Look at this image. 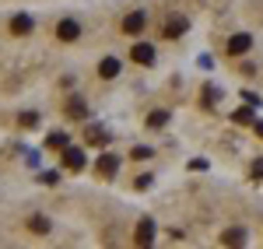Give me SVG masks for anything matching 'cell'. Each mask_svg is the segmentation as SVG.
<instances>
[{
  "mask_svg": "<svg viewBox=\"0 0 263 249\" xmlns=\"http://www.w3.org/2000/svg\"><path fill=\"white\" fill-rule=\"evenodd\" d=\"M249 46H253V35L249 32H239V35H232V39L224 42V53L228 56H242V53H249Z\"/></svg>",
  "mask_w": 263,
  "mask_h": 249,
  "instance_id": "1",
  "label": "cell"
},
{
  "mask_svg": "<svg viewBox=\"0 0 263 249\" xmlns=\"http://www.w3.org/2000/svg\"><path fill=\"white\" fill-rule=\"evenodd\" d=\"M186 28H190L186 14H168L165 18V39H179V35H186Z\"/></svg>",
  "mask_w": 263,
  "mask_h": 249,
  "instance_id": "2",
  "label": "cell"
},
{
  "mask_svg": "<svg viewBox=\"0 0 263 249\" xmlns=\"http://www.w3.org/2000/svg\"><path fill=\"white\" fill-rule=\"evenodd\" d=\"M95 172H99L102 179H112V176L120 172V158H116L112 151H105V155H102L99 162H95Z\"/></svg>",
  "mask_w": 263,
  "mask_h": 249,
  "instance_id": "3",
  "label": "cell"
},
{
  "mask_svg": "<svg viewBox=\"0 0 263 249\" xmlns=\"http://www.w3.org/2000/svg\"><path fill=\"white\" fill-rule=\"evenodd\" d=\"M144 25H147V14H144V11H130V14L123 18V32H126V35H141Z\"/></svg>",
  "mask_w": 263,
  "mask_h": 249,
  "instance_id": "4",
  "label": "cell"
},
{
  "mask_svg": "<svg viewBox=\"0 0 263 249\" xmlns=\"http://www.w3.org/2000/svg\"><path fill=\"white\" fill-rule=\"evenodd\" d=\"M130 56H134V63H141V67H151L155 63V46L151 42H134Z\"/></svg>",
  "mask_w": 263,
  "mask_h": 249,
  "instance_id": "5",
  "label": "cell"
},
{
  "mask_svg": "<svg viewBox=\"0 0 263 249\" xmlns=\"http://www.w3.org/2000/svg\"><path fill=\"white\" fill-rule=\"evenodd\" d=\"M84 141H88V147H105V144H109V130H105V126H99V123H88Z\"/></svg>",
  "mask_w": 263,
  "mask_h": 249,
  "instance_id": "6",
  "label": "cell"
},
{
  "mask_svg": "<svg viewBox=\"0 0 263 249\" xmlns=\"http://www.w3.org/2000/svg\"><path fill=\"white\" fill-rule=\"evenodd\" d=\"M84 162H88V158H84V151H81V147H70V144L63 147V165L70 168V172H81Z\"/></svg>",
  "mask_w": 263,
  "mask_h": 249,
  "instance_id": "7",
  "label": "cell"
},
{
  "mask_svg": "<svg viewBox=\"0 0 263 249\" xmlns=\"http://www.w3.org/2000/svg\"><path fill=\"white\" fill-rule=\"evenodd\" d=\"M134 242H137V246H151V242H155V221H151V218H141V221H137Z\"/></svg>",
  "mask_w": 263,
  "mask_h": 249,
  "instance_id": "8",
  "label": "cell"
},
{
  "mask_svg": "<svg viewBox=\"0 0 263 249\" xmlns=\"http://www.w3.org/2000/svg\"><path fill=\"white\" fill-rule=\"evenodd\" d=\"M57 35H60L63 42H74L78 35H81V25H78V21H70V18H63L60 25H57Z\"/></svg>",
  "mask_w": 263,
  "mask_h": 249,
  "instance_id": "9",
  "label": "cell"
},
{
  "mask_svg": "<svg viewBox=\"0 0 263 249\" xmlns=\"http://www.w3.org/2000/svg\"><path fill=\"white\" fill-rule=\"evenodd\" d=\"M67 116H70V120H88V105H84L81 95H70V99H67Z\"/></svg>",
  "mask_w": 263,
  "mask_h": 249,
  "instance_id": "10",
  "label": "cell"
},
{
  "mask_svg": "<svg viewBox=\"0 0 263 249\" xmlns=\"http://www.w3.org/2000/svg\"><path fill=\"white\" fill-rule=\"evenodd\" d=\"M32 28H35L32 14H14V18H11V35H28Z\"/></svg>",
  "mask_w": 263,
  "mask_h": 249,
  "instance_id": "11",
  "label": "cell"
},
{
  "mask_svg": "<svg viewBox=\"0 0 263 249\" xmlns=\"http://www.w3.org/2000/svg\"><path fill=\"white\" fill-rule=\"evenodd\" d=\"M120 67H123V63L116 60V56H105V60L99 63V78H102V81H112V78L120 74Z\"/></svg>",
  "mask_w": 263,
  "mask_h": 249,
  "instance_id": "12",
  "label": "cell"
},
{
  "mask_svg": "<svg viewBox=\"0 0 263 249\" xmlns=\"http://www.w3.org/2000/svg\"><path fill=\"white\" fill-rule=\"evenodd\" d=\"M253 109H256V105H249V102H246L242 109H235V112H232V120H235L239 126H249V123H256V112H253Z\"/></svg>",
  "mask_w": 263,
  "mask_h": 249,
  "instance_id": "13",
  "label": "cell"
},
{
  "mask_svg": "<svg viewBox=\"0 0 263 249\" xmlns=\"http://www.w3.org/2000/svg\"><path fill=\"white\" fill-rule=\"evenodd\" d=\"M221 242L224 246H246V228H228V232H221Z\"/></svg>",
  "mask_w": 263,
  "mask_h": 249,
  "instance_id": "14",
  "label": "cell"
},
{
  "mask_svg": "<svg viewBox=\"0 0 263 249\" xmlns=\"http://www.w3.org/2000/svg\"><path fill=\"white\" fill-rule=\"evenodd\" d=\"M67 144H70V137H67L63 130H53V133L46 137V147H49V151H63Z\"/></svg>",
  "mask_w": 263,
  "mask_h": 249,
  "instance_id": "15",
  "label": "cell"
},
{
  "mask_svg": "<svg viewBox=\"0 0 263 249\" xmlns=\"http://www.w3.org/2000/svg\"><path fill=\"white\" fill-rule=\"evenodd\" d=\"M28 232H35V235H49V218H46V214H32V218H28Z\"/></svg>",
  "mask_w": 263,
  "mask_h": 249,
  "instance_id": "16",
  "label": "cell"
},
{
  "mask_svg": "<svg viewBox=\"0 0 263 249\" xmlns=\"http://www.w3.org/2000/svg\"><path fill=\"white\" fill-rule=\"evenodd\" d=\"M165 123H168V112H165V109H155V112L147 116V126H155V130H162Z\"/></svg>",
  "mask_w": 263,
  "mask_h": 249,
  "instance_id": "17",
  "label": "cell"
},
{
  "mask_svg": "<svg viewBox=\"0 0 263 249\" xmlns=\"http://www.w3.org/2000/svg\"><path fill=\"white\" fill-rule=\"evenodd\" d=\"M218 95H221V91H218V88H214V84H207V88H203V109H214V102H218Z\"/></svg>",
  "mask_w": 263,
  "mask_h": 249,
  "instance_id": "18",
  "label": "cell"
},
{
  "mask_svg": "<svg viewBox=\"0 0 263 249\" xmlns=\"http://www.w3.org/2000/svg\"><path fill=\"white\" fill-rule=\"evenodd\" d=\"M18 126H25V130H35V126H39V112H21V116H18Z\"/></svg>",
  "mask_w": 263,
  "mask_h": 249,
  "instance_id": "19",
  "label": "cell"
},
{
  "mask_svg": "<svg viewBox=\"0 0 263 249\" xmlns=\"http://www.w3.org/2000/svg\"><path fill=\"white\" fill-rule=\"evenodd\" d=\"M39 179L46 183V186H57V183H60V172H57V168H46V172H42Z\"/></svg>",
  "mask_w": 263,
  "mask_h": 249,
  "instance_id": "20",
  "label": "cell"
},
{
  "mask_svg": "<svg viewBox=\"0 0 263 249\" xmlns=\"http://www.w3.org/2000/svg\"><path fill=\"white\" fill-rule=\"evenodd\" d=\"M249 179H253V183H260V179H263V158H256V162H253V168H249Z\"/></svg>",
  "mask_w": 263,
  "mask_h": 249,
  "instance_id": "21",
  "label": "cell"
},
{
  "mask_svg": "<svg viewBox=\"0 0 263 249\" xmlns=\"http://www.w3.org/2000/svg\"><path fill=\"white\" fill-rule=\"evenodd\" d=\"M203 168H207V158H193L190 162V172H203Z\"/></svg>",
  "mask_w": 263,
  "mask_h": 249,
  "instance_id": "22",
  "label": "cell"
},
{
  "mask_svg": "<svg viewBox=\"0 0 263 249\" xmlns=\"http://www.w3.org/2000/svg\"><path fill=\"white\" fill-rule=\"evenodd\" d=\"M151 155H155L151 147H134V158H137V162H141V158H151Z\"/></svg>",
  "mask_w": 263,
  "mask_h": 249,
  "instance_id": "23",
  "label": "cell"
},
{
  "mask_svg": "<svg viewBox=\"0 0 263 249\" xmlns=\"http://www.w3.org/2000/svg\"><path fill=\"white\" fill-rule=\"evenodd\" d=\"M242 99L249 105H256V109H260V95H256V91H242Z\"/></svg>",
  "mask_w": 263,
  "mask_h": 249,
  "instance_id": "24",
  "label": "cell"
},
{
  "mask_svg": "<svg viewBox=\"0 0 263 249\" xmlns=\"http://www.w3.org/2000/svg\"><path fill=\"white\" fill-rule=\"evenodd\" d=\"M203 67V70H211V67H214V60H211V53H200V60H197Z\"/></svg>",
  "mask_w": 263,
  "mask_h": 249,
  "instance_id": "25",
  "label": "cell"
},
{
  "mask_svg": "<svg viewBox=\"0 0 263 249\" xmlns=\"http://www.w3.org/2000/svg\"><path fill=\"white\" fill-rule=\"evenodd\" d=\"M151 183H155V179H151V176H141V179H137V183H134V186H137V189H147V186H151Z\"/></svg>",
  "mask_w": 263,
  "mask_h": 249,
  "instance_id": "26",
  "label": "cell"
},
{
  "mask_svg": "<svg viewBox=\"0 0 263 249\" xmlns=\"http://www.w3.org/2000/svg\"><path fill=\"white\" fill-rule=\"evenodd\" d=\"M253 126H256V137H260V141H263V120H256V123H253Z\"/></svg>",
  "mask_w": 263,
  "mask_h": 249,
  "instance_id": "27",
  "label": "cell"
}]
</instances>
